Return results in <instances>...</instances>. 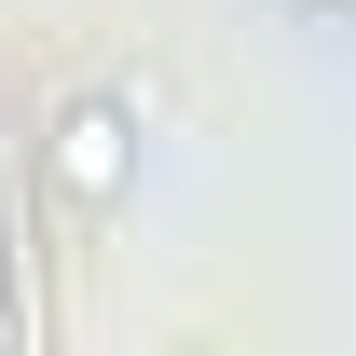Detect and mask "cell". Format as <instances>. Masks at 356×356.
Returning a JSON list of instances; mask_svg holds the SVG:
<instances>
[{
  "label": "cell",
  "mask_w": 356,
  "mask_h": 356,
  "mask_svg": "<svg viewBox=\"0 0 356 356\" xmlns=\"http://www.w3.org/2000/svg\"><path fill=\"white\" fill-rule=\"evenodd\" d=\"M137 151H151V124H137L124 83H69L55 124H42V178L83 206V220H124L137 206Z\"/></svg>",
  "instance_id": "obj_1"
},
{
  "label": "cell",
  "mask_w": 356,
  "mask_h": 356,
  "mask_svg": "<svg viewBox=\"0 0 356 356\" xmlns=\"http://www.w3.org/2000/svg\"><path fill=\"white\" fill-rule=\"evenodd\" d=\"M288 14H356V0H288Z\"/></svg>",
  "instance_id": "obj_2"
}]
</instances>
